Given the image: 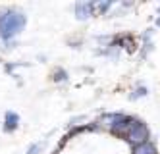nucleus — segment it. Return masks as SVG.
Listing matches in <instances>:
<instances>
[{"label":"nucleus","mask_w":160,"mask_h":154,"mask_svg":"<svg viewBox=\"0 0 160 154\" xmlns=\"http://www.w3.org/2000/svg\"><path fill=\"white\" fill-rule=\"evenodd\" d=\"M137 154H156V150H154L151 145L145 143V145H141L139 148H137Z\"/></svg>","instance_id":"obj_1"},{"label":"nucleus","mask_w":160,"mask_h":154,"mask_svg":"<svg viewBox=\"0 0 160 154\" xmlns=\"http://www.w3.org/2000/svg\"><path fill=\"white\" fill-rule=\"evenodd\" d=\"M158 25H160V19H158Z\"/></svg>","instance_id":"obj_2"}]
</instances>
